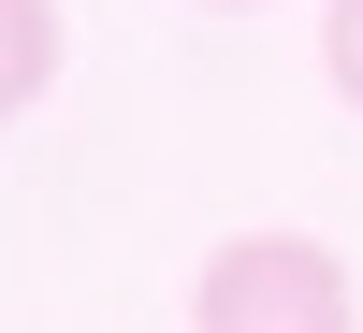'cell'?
I'll use <instances>...</instances> for the list:
<instances>
[{
    "mask_svg": "<svg viewBox=\"0 0 363 333\" xmlns=\"http://www.w3.org/2000/svg\"><path fill=\"white\" fill-rule=\"evenodd\" d=\"M189 333H363V290L320 232H233L189 276Z\"/></svg>",
    "mask_w": 363,
    "mask_h": 333,
    "instance_id": "1",
    "label": "cell"
},
{
    "mask_svg": "<svg viewBox=\"0 0 363 333\" xmlns=\"http://www.w3.org/2000/svg\"><path fill=\"white\" fill-rule=\"evenodd\" d=\"M58 58H73V29H58V0H0V116H29L58 87Z\"/></svg>",
    "mask_w": 363,
    "mask_h": 333,
    "instance_id": "2",
    "label": "cell"
},
{
    "mask_svg": "<svg viewBox=\"0 0 363 333\" xmlns=\"http://www.w3.org/2000/svg\"><path fill=\"white\" fill-rule=\"evenodd\" d=\"M320 73H335V102L363 116V0H335V29H320Z\"/></svg>",
    "mask_w": 363,
    "mask_h": 333,
    "instance_id": "3",
    "label": "cell"
},
{
    "mask_svg": "<svg viewBox=\"0 0 363 333\" xmlns=\"http://www.w3.org/2000/svg\"><path fill=\"white\" fill-rule=\"evenodd\" d=\"M218 15H247V0H218Z\"/></svg>",
    "mask_w": 363,
    "mask_h": 333,
    "instance_id": "4",
    "label": "cell"
}]
</instances>
